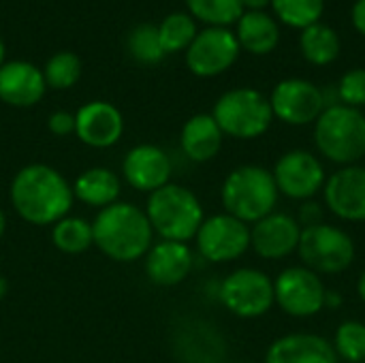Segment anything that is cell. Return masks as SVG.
<instances>
[{"label": "cell", "mask_w": 365, "mask_h": 363, "mask_svg": "<svg viewBox=\"0 0 365 363\" xmlns=\"http://www.w3.org/2000/svg\"><path fill=\"white\" fill-rule=\"evenodd\" d=\"M145 216L165 242H182L192 240L205 220L203 205L192 190L180 184H167L148 197Z\"/></svg>", "instance_id": "5b68a950"}, {"label": "cell", "mask_w": 365, "mask_h": 363, "mask_svg": "<svg viewBox=\"0 0 365 363\" xmlns=\"http://www.w3.org/2000/svg\"><path fill=\"white\" fill-rule=\"evenodd\" d=\"M126 45H128V53L141 64H158L167 56L158 39V26L148 24V21L137 24L128 32Z\"/></svg>", "instance_id": "f546056e"}, {"label": "cell", "mask_w": 365, "mask_h": 363, "mask_svg": "<svg viewBox=\"0 0 365 363\" xmlns=\"http://www.w3.org/2000/svg\"><path fill=\"white\" fill-rule=\"evenodd\" d=\"M314 145L334 165H357L365 156V113L342 103L325 107L314 122Z\"/></svg>", "instance_id": "277c9868"}, {"label": "cell", "mask_w": 365, "mask_h": 363, "mask_svg": "<svg viewBox=\"0 0 365 363\" xmlns=\"http://www.w3.org/2000/svg\"><path fill=\"white\" fill-rule=\"evenodd\" d=\"M47 90L43 71L26 60H11L0 66V101L11 107H32Z\"/></svg>", "instance_id": "ac0fdd59"}, {"label": "cell", "mask_w": 365, "mask_h": 363, "mask_svg": "<svg viewBox=\"0 0 365 363\" xmlns=\"http://www.w3.org/2000/svg\"><path fill=\"white\" fill-rule=\"evenodd\" d=\"M267 98L274 118L289 126L314 124L327 107L325 92L317 83L302 77H289L278 81Z\"/></svg>", "instance_id": "8fae6325"}, {"label": "cell", "mask_w": 365, "mask_h": 363, "mask_svg": "<svg viewBox=\"0 0 365 363\" xmlns=\"http://www.w3.org/2000/svg\"><path fill=\"white\" fill-rule=\"evenodd\" d=\"M212 118L222 135L233 139H257L265 135L274 122L269 98L257 88L227 90L214 105Z\"/></svg>", "instance_id": "8992f818"}, {"label": "cell", "mask_w": 365, "mask_h": 363, "mask_svg": "<svg viewBox=\"0 0 365 363\" xmlns=\"http://www.w3.org/2000/svg\"><path fill=\"white\" fill-rule=\"evenodd\" d=\"M197 24L195 17L188 13H171L158 24V39L165 49V53L186 51L188 45L197 36Z\"/></svg>", "instance_id": "4316f807"}, {"label": "cell", "mask_w": 365, "mask_h": 363, "mask_svg": "<svg viewBox=\"0 0 365 363\" xmlns=\"http://www.w3.org/2000/svg\"><path fill=\"white\" fill-rule=\"evenodd\" d=\"M124 133V118L120 109L107 101H92L75 113V135L90 148H111Z\"/></svg>", "instance_id": "2e32d148"}, {"label": "cell", "mask_w": 365, "mask_h": 363, "mask_svg": "<svg viewBox=\"0 0 365 363\" xmlns=\"http://www.w3.org/2000/svg\"><path fill=\"white\" fill-rule=\"evenodd\" d=\"M240 43L229 28H203L186 49V66L197 77H216L240 58Z\"/></svg>", "instance_id": "4fadbf2b"}, {"label": "cell", "mask_w": 365, "mask_h": 363, "mask_svg": "<svg viewBox=\"0 0 365 363\" xmlns=\"http://www.w3.org/2000/svg\"><path fill=\"white\" fill-rule=\"evenodd\" d=\"M302 225L295 216L272 212L250 227V248L267 261H280L297 252Z\"/></svg>", "instance_id": "9a60e30c"}, {"label": "cell", "mask_w": 365, "mask_h": 363, "mask_svg": "<svg viewBox=\"0 0 365 363\" xmlns=\"http://www.w3.org/2000/svg\"><path fill=\"white\" fill-rule=\"evenodd\" d=\"M81 73H83L81 58L77 53H73V51H58V53H53L45 62V68H43L45 83H47V88H53V90L73 88L79 81Z\"/></svg>", "instance_id": "f1b7e54d"}, {"label": "cell", "mask_w": 365, "mask_h": 363, "mask_svg": "<svg viewBox=\"0 0 365 363\" xmlns=\"http://www.w3.org/2000/svg\"><path fill=\"white\" fill-rule=\"evenodd\" d=\"M6 291H9V280L4 276H0V297H4Z\"/></svg>", "instance_id": "f35d334b"}, {"label": "cell", "mask_w": 365, "mask_h": 363, "mask_svg": "<svg viewBox=\"0 0 365 363\" xmlns=\"http://www.w3.org/2000/svg\"><path fill=\"white\" fill-rule=\"evenodd\" d=\"M278 197L280 193L272 171L261 165L235 167L225 178L220 190L225 212L246 225H255L276 212Z\"/></svg>", "instance_id": "3957f363"}, {"label": "cell", "mask_w": 365, "mask_h": 363, "mask_svg": "<svg viewBox=\"0 0 365 363\" xmlns=\"http://www.w3.org/2000/svg\"><path fill=\"white\" fill-rule=\"evenodd\" d=\"M53 246L64 255H81L94 244L92 223L79 216H64L51 229Z\"/></svg>", "instance_id": "d4e9b609"}, {"label": "cell", "mask_w": 365, "mask_h": 363, "mask_svg": "<svg viewBox=\"0 0 365 363\" xmlns=\"http://www.w3.org/2000/svg\"><path fill=\"white\" fill-rule=\"evenodd\" d=\"M331 344L338 359L349 363H365V323L355 319L340 323Z\"/></svg>", "instance_id": "4dcf8cb0"}, {"label": "cell", "mask_w": 365, "mask_h": 363, "mask_svg": "<svg viewBox=\"0 0 365 363\" xmlns=\"http://www.w3.org/2000/svg\"><path fill=\"white\" fill-rule=\"evenodd\" d=\"M244 2V11H265L272 0H242Z\"/></svg>", "instance_id": "8d00e7d4"}, {"label": "cell", "mask_w": 365, "mask_h": 363, "mask_svg": "<svg viewBox=\"0 0 365 363\" xmlns=\"http://www.w3.org/2000/svg\"><path fill=\"white\" fill-rule=\"evenodd\" d=\"M342 49L338 32L323 21H317L299 32V51L312 66H327L338 60Z\"/></svg>", "instance_id": "cb8c5ba5"}, {"label": "cell", "mask_w": 365, "mask_h": 363, "mask_svg": "<svg viewBox=\"0 0 365 363\" xmlns=\"http://www.w3.org/2000/svg\"><path fill=\"white\" fill-rule=\"evenodd\" d=\"M171 158L167 152L152 143H141L126 152L122 160V175L124 180L143 193H154L169 184L171 180Z\"/></svg>", "instance_id": "e0dca14e"}, {"label": "cell", "mask_w": 365, "mask_h": 363, "mask_svg": "<svg viewBox=\"0 0 365 363\" xmlns=\"http://www.w3.org/2000/svg\"><path fill=\"white\" fill-rule=\"evenodd\" d=\"M274 182L278 193L293 201H310L323 193L327 173L321 158L308 150H289L284 152L274 169Z\"/></svg>", "instance_id": "30bf717a"}, {"label": "cell", "mask_w": 365, "mask_h": 363, "mask_svg": "<svg viewBox=\"0 0 365 363\" xmlns=\"http://www.w3.org/2000/svg\"><path fill=\"white\" fill-rule=\"evenodd\" d=\"M222 131L212 113H197L186 120L180 133L182 152L192 163H207L218 156L222 148Z\"/></svg>", "instance_id": "44dd1931"}, {"label": "cell", "mask_w": 365, "mask_h": 363, "mask_svg": "<svg viewBox=\"0 0 365 363\" xmlns=\"http://www.w3.org/2000/svg\"><path fill=\"white\" fill-rule=\"evenodd\" d=\"M323 201L336 218L365 223V167L346 165L334 171L325 180Z\"/></svg>", "instance_id": "5bb4252c"}, {"label": "cell", "mask_w": 365, "mask_h": 363, "mask_svg": "<svg viewBox=\"0 0 365 363\" xmlns=\"http://www.w3.org/2000/svg\"><path fill=\"white\" fill-rule=\"evenodd\" d=\"M297 223L304 227H312V225H319L323 223V205L317 203V201H304V205L299 208V216H297Z\"/></svg>", "instance_id": "836d02e7"}, {"label": "cell", "mask_w": 365, "mask_h": 363, "mask_svg": "<svg viewBox=\"0 0 365 363\" xmlns=\"http://www.w3.org/2000/svg\"><path fill=\"white\" fill-rule=\"evenodd\" d=\"M235 26V39L248 53L267 56L280 43V26L265 11H244Z\"/></svg>", "instance_id": "7402d4cb"}, {"label": "cell", "mask_w": 365, "mask_h": 363, "mask_svg": "<svg viewBox=\"0 0 365 363\" xmlns=\"http://www.w3.org/2000/svg\"><path fill=\"white\" fill-rule=\"evenodd\" d=\"M274 15L289 28L304 30L321 21L325 11V0H272Z\"/></svg>", "instance_id": "83f0119b"}, {"label": "cell", "mask_w": 365, "mask_h": 363, "mask_svg": "<svg viewBox=\"0 0 365 363\" xmlns=\"http://www.w3.org/2000/svg\"><path fill=\"white\" fill-rule=\"evenodd\" d=\"M92 235L94 246L103 255L120 263H133L145 257L152 248L154 229L145 216V210H139L133 203L115 201L96 214Z\"/></svg>", "instance_id": "7a4b0ae2"}, {"label": "cell", "mask_w": 365, "mask_h": 363, "mask_svg": "<svg viewBox=\"0 0 365 363\" xmlns=\"http://www.w3.org/2000/svg\"><path fill=\"white\" fill-rule=\"evenodd\" d=\"M357 295H359V300L365 304V270L361 272L359 280H357Z\"/></svg>", "instance_id": "74e56055"}, {"label": "cell", "mask_w": 365, "mask_h": 363, "mask_svg": "<svg viewBox=\"0 0 365 363\" xmlns=\"http://www.w3.org/2000/svg\"><path fill=\"white\" fill-rule=\"evenodd\" d=\"M197 250L210 263H231L250 248V227L231 214H214L205 218L195 235Z\"/></svg>", "instance_id": "7c38bea8"}, {"label": "cell", "mask_w": 365, "mask_h": 363, "mask_svg": "<svg viewBox=\"0 0 365 363\" xmlns=\"http://www.w3.org/2000/svg\"><path fill=\"white\" fill-rule=\"evenodd\" d=\"M340 306H342V293H340V291H329V289H327V293H325V308L338 310Z\"/></svg>", "instance_id": "d590c367"}, {"label": "cell", "mask_w": 365, "mask_h": 363, "mask_svg": "<svg viewBox=\"0 0 365 363\" xmlns=\"http://www.w3.org/2000/svg\"><path fill=\"white\" fill-rule=\"evenodd\" d=\"M190 15L210 28H229L244 13L242 0H186Z\"/></svg>", "instance_id": "484cf974"}, {"label": "cell", "mask_w": 365, "mask_h": 363, "mask_svg": "<svg viewBox=\"0 0 365 363\" xmlns=\"http://www.w3.org/2000/svg\"><path fill=\"white\" fill-rule=\"evenodd\" d=\"M299 259L304 267L321 274H342L346 272L357 255L353 237L334 225L319 223L312 227L302 229L299 246H297Z\"/></svg>", "instance_id": "52a82bcc"}, {"label": "cell", "mask_w": 365, "mask_h": 363, "mask_svg": "<svg viewBox=\"0 0 365 363\" xmlns=\"http://www.w3.org/2000/svg\"><path fill=\"white\" fill-rule=\"evenodd\" d=\"M4 56H6V49H4V41L0 39V66L4 64Z\"/></svg>", "instance_id": "60d3db41"}, {"label": "cell", "mask_w": 365, "mask_h": 363, "mask_svg": "<svg viewBox=\"0 0 365 363\" xmlns=\"http://www.w3.org/2000/svg\"><path fill=\"white\" fill-rule=\"evenodd\" d=\"M218 297L231 315L240 319H259L276 304L274 280L257 267H240L222 280Z\"/></svg>", "instance_id": "ba28073f"}, {"label": "cell", "mask_w": 365, "mask_h": 363, "mask_svg": "<svg viewBox=\"0 0 365 363\" xmlns=\"http://www.w3.org/2000/svg\"><path fill=\"white\" fill-rule=\"evenodd\" d=\"M73 195L92 208H109L120 197V178L107 167H92L79 173L73 184Z\"/></svg>", "instance_id": "603a6c76"}, {"label": "cell", "mask_w": 365, "mask_h": 363, "mask_svg": "<svg viewBox=\"0 0 365 363\" xmlns=\"http://www.w3.org/2000/svg\"><path fill=\"white\" fill-rule=\"evenodd\" d=\"M73 186L66 178L43 163L26 165L11 182V203L30 225H56L73 208Z\"/></svg>", "instance_id": "6da1fadb"}, {"label": "cell", "mask_w": 365, "mask_h": 363, "mask_svg": "<svg viewBox=\"0 0 365 363\" xmlns=\"http://www.w3.org/2000/svg\"><path fill=\"white\" fill-rule=\"evenodd\" d=\"M325 293L321 276L304 265H291L274 280V302L293 319H310L325 310Z\"/></svg>", "instance_id": "9c48e42d"}, {"label": "cell", "mask_w": 365, "mask_h": 363, "mask_svg": "<svg viewBox=\"0 0 365 363\" xmlns=\"http://www.w3.org/2000/svg\"><path fill=\"white\" fill-rule=\"evenodd\" d=\"M338 101L342 105L361 109L365 105V68H351L340 77L336 88Z\"/></svg>", "instance_id": "1f68e13d"}, {"label": "cell", "mask_w": 365, "mask_h": 363, "mask_svg": "<svg viewBox=\"0 0 365 363\" xmlns=\"http://www.w3.org/2000/svg\"><path fill=\"white\" fill-rule=\"evenodd\" d=\"M4 231H6V216H4V212L0 210V240H2V235H4Z\"/></svg>", "instance_id": "ab89813d"}, {"label": "cell", "mask_w": 365, "mask_h": 363, "mask_svg": "<svg viewBox=\"0 0 365 363\" xmlns=\"http://www.w3.org/2000/svg\"><path fill=\"white\" fill-rule=\"evenodd\" d=\"M47 128L58 135V137H66L71 133H75V113H68V111H53L49 118H47Z\"/></svg>", "instance_id": "d6a6232c"}, {"label": "cell", "mask_w": 365, "mask_h": 363, "mask_svg": "<svg viewBox=\"0 0 365 363\" xmlns=\"http://www.w3.org/2000/svg\"><path fill=\"white\" fill-rule=\"evenodd\" d=\"M351 24L353 28L365 36V0H355L351 9Z\"/></svg>", "instance_id": "e575fe53"}, {"label": "cell", "mask_w": 365, "mask_h": 363, "mask_svg": "<svg viewBox=\"0 0 365 363\" xmlns=\"http://www.w3.org/2000/svg\"><path fill=\"white\" fill-rule=\"evenodd\" d=\"M334 344L310 332H297L276 338L267 353L265 363H338Z\"/></svg>", "instance_id": "d6986e66"}, {"label": "cell", "mask_w": 365, "mask_h": 363, "mask_svg": "<svg viewBox=\"0 0 365 363\" xmlns=\"http://www.w3.org/2000/svg\"><path fill=\"white\" fill-rule=\"evenodd\" d=\"M192 250L182 242H158L145 255V274L158 287L184 282L192 270Z\"/></svg>", "instance_id": "ffe728a7"}]
</instances>
